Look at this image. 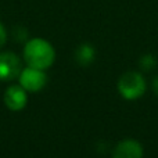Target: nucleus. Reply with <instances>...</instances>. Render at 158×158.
<instances>
[{
  "label": "nucleus",
  "mask_w": 158,
  "mask_h": 158,
  "mask_svg": "<svg viewBox=\"0 0 158 158\" xmlns=\"http://www.w3.org/2000/svg\"><path fill=\"white\" fill-rule=\"evenodd\" d=\"M153 90H154V93L158 96V77L153 81Z\"/></svg>",
  "instance_id": "obj_10"
},
{
  "label": "nucleus",
  "mask_w": 158,
  "mask_h": 158,
  "mask_svg": "<svg viewBox=\"0 0 158 158\" xmlns=\"http://www.w3.org/2000/svg\"><path fill=\"white\" fill-rule=\"evenodd\" d=\"M21 71V60L14 53H0V81H13L19 77Z\"/></svg>",
  "instance_id": "obj_4"
},
{
  "label": "nucleus",
  "mask_w": 158,
  "mask_h": 158,
  "mask_svg": "<svg viewBox=\"0 0 158 158\" xmlns=\"http://www.w3.org/2000/svg\"><path fill=\"white\" fill-rule=\"evenodd\" d=\"M6 40H7V32H6V28L4 25L0 22V47L4 46Z\"/></svg>",
  "instance_id": "obj_9"
},
{
  "label": "nucleus",
  "mask_w": 158,
  "mask_h": 158,
  "mask_svg": "<svg viewBox=\"0 0 158 158\" xmlns=\"http://www.w3.org/2000/svg\"><path fill=\"white\" fill-rule=\"evenodd\" d=\"M24 58L28 67L38 69H47L53 65L56 60V52L47 40L42 38H35L27 42L24 49Z\"/></svg>",
  "instance_id": "obj_1"
},
{
  "label": "nucleus",
  "mask_w": 158,
  "mask_h": 158,
  "mask_svg": "<svg viewBox=\"0 0 158 158\" xmlns=\"http://www.w3.org/2000/svg\"><path fill=\"white\" fill-rule=\"evenodd\" d=\"M112 158H143V147L136 140H122L115 147Z\"/></svg>",
  "instance_id": "obj_6"
},
{
  "label": "nucleus",
  "mask_w": 158,
  "mask_h": 158,
  "mask_svg": "<svg viewBox=\"0 0 158 158\" xmlns=\"http://www.w3.org/2000/svg\"><path fill=\"white\" fill-rule=\"evenodd\" d=\"M77 61L81 65H90L96 58V50L92 44L83 43L77 49Z\"/></svg>",
  "instance_id": "obj_7"
},
{
  "label": "nucleus",
  "mask_w": 158,
  "mask_h": 158,
  "mask_svg": "<svg viewBox=\"0 0 158 158\" xmlns=\"http://www.w3.org/2000/svg\"><path fill=\"white\" fill-rule=\"evenodd\" d=\"M28 103L27 90L21 85H13L4 93V104L11 111H21Z\"/></svg>",
  "instance_id": "obj_5"
},
{
  "label": "nucleus",
  "mask_w": 158,
  "mask_h": 158,
  "mask_svg": "<svg viewBox=\"0 0 158 158\" xmlns=\"http://www.w3.org/2000/svg\"><path fill=\"white\" fill-rule=\"evenodd\" d=\"M156 65H157V58L154 57V56L146 54L140 58V67H142V69H144V71H150V69H153Z\"/></svg>",
  "instance_id": "obj_8"
},
{
  "label": "nucleus",
  "mask_w": 158,
  "mask_h": 158,
  "mask_svg": "<svg viewBox=\"0 0 158 158\" xmlns=\"http://www.w3.org/2000/svg\"><path fill=\"white\" fill-rule=\"evenodd\" d=\"M118 90L121 96L126 100L140 98L146 92V81L142 74L129 71L123 74L118 82Z\"/></svg>",
  "instance_id": "obj_2"
},
{
  "label": "nucleus",
  "mask_w": 158,
  "mask_h": 158,
  "mask_svg": "<svg viewBox=\"0 0 158 158\" xmlns=\"http://www.w3.org/2000/svg\"><path fill=\"white\" fill-rule=\"evenodd\" d=\"M18 78H19V85L27 92L31 93L40 92L46 86L47 82V77L43 69H38L33 68V67H28V68L22 69Z\"/></svg>",
  "instance_id": "obj_3"
}]
</instances>
